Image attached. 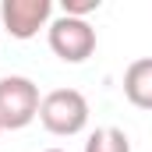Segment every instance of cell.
<instances>
[{
    "instance_id": "obj_1",
    "label": "cell",
    "mask_w": 152,
    "mask_h": 152,
    "mask_svg": "<svg viewBox=\"0 0 152 152\" xmlns=\"http://www.w3.org/2000/svg\"><path fill=\"white\" fill-rule=\"evenodd\" d=\"M39 120L50 134L57 138H71L81 134L85 124H88V99L78 92V88H53L42 96L39 103Z\"/></svg>"
},
{
    "instance_id": "obj_2",
    "label": "cell",
    "mask_w": 152,
    "mask_h": 152,
    "mask_svg": "<svg viewBox=\"0 0 152 152\" xmlns=\"http://www.w3.org/2000/svg\"><path fill=\"white\" fill-rule=\"evenodd\" d=\"M39 85L25 75L0 78V127L4 131H21L39 117Z\"/></svg>"
},
{
    "instance_id": "obj_3",
    "label": "cell",
    "mask_w": 152,
    "mask_h": 152,
    "mask_svg": "<svg viewBox=\"0 0 152 152\" xmlns=\"http://www.w3.org/2000/svg\"><path fill=\"white\" fill-rule=\"evenodd\" d=\"M46 39H50V50L64 64H85L96 53V28L85 18H67V14L53 18L46 28Z\"/></svg>"
},
{
    "instance_id": "obj_4",
    "label": "cell",
    "mask_w": 152,
    "mask_h": 152,
    "mask_svg": "<svg viewBox=\"0 0 152 152\" xmlns=\"http://www.w3.org/2000/svg\"><path fill=\"white\" fill-rule=\"evenodd\" d=\"M53 4L50 0H4L0 4V21L14 39H32L39 28H50Z\"/></svg>"
},
{
    "instance_id": "obj_5",
    "label": "cell",
    "mask_w": 152,
    "mask_h": 152,
    "mask_svg": "<svg viewBox=\"0 0 152 152\" xmlns=\"http://www.w3.org/2000/svg\"><path fill=\"white\" fill-rule=\"evenodd\" d=\"M124 96L131 106L138 110H152V57L134 60L124 71Z\"/></svg>"
},
{
    "instance_id": "obj_6",
    "label": "cell",
    "mask_w": 152,
    "mask_h": 152,
    "mask_svg": "<svg viewBox=\"0 0 152 152\" xmlns=\"http://www.w3.org/2000/svg\"><path fill=\"white\" fill-rule=\"evenodd\" d=\"M85 152H131V138L120 127H99L88 134Z\"/></svg>"
},
{
    "instance_id": "obj_7",
    "label": "cell",
    "mask_w": 152,
    "mask_h": 152,
    "mask_svg": "<svg viewBox=\"0 0 152 152\" xmlns=\"http://www.w3.org/2000/svg\"><path fill=\"white\" fill-rule=\"evenodd\" d=\"M99 4H103V0H64L60 11H64L67 18H85V14L99 11Z\"/></svg>"
},
{
    "instance_id": "obj_8",
    "label": "cell",
    "mask_w": 152,
    "mask_h": 152,
    "mask_svg": "<svg viewBox=\"0 0 152 152\" xmlns=\"http://www.w3.org/2000/svg\"><path fill=\"white\" fill-rule=\"evenodd\" d=\"M46 152H64V149H46Z\"/></svg>"
},
{
    "instance_id": "obj_9",
    "label": "cell",
    "mask_w": 152,
    "mask_h": 152,
    "mask_svg": "<svg viewBox=\"0 0 152 152\" xmlns=\"http://www.w3.org/2000/svg\"><path fill=\"white\" fill-rule=\"evenodd\" d=\"M0 131H4V127H0Z\"/></svg>"
}]
</instances>
